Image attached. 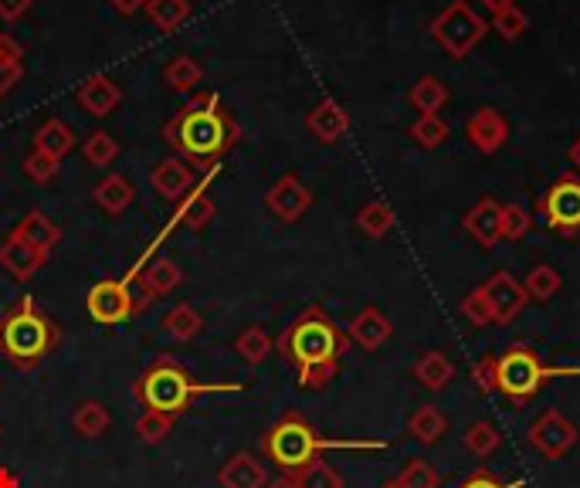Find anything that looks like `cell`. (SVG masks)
Wrapping results in <instances>:
<instances>
[{"label": "cell", "instance_id": "1f68e13d", "mask_svg": "<svg viewBox=\"0 0 580 488\" xmlns=\"http://www.w3.org/2000/svg\"><path fill=\"white\" fill-rule=\"evenodd\" d=\"M163 79H167V86L173 92H190L198 82H204V68H201V61H193L190 54H177V58L167 61Z\"/></svg>", "mask_w": 580, "mask_h": 488}, {"label": "cell", "instance_id": "9a60e30c", "mask_svg": "<svg viewBox=\"0 0 580 488\" xmlns=\"http://www.w3.org/2000/svg\"><path fill=\"white\" fill-rule=\"evenodd\" d=\"M486 299L492 302V312H496V322H512L516 316L523 312L527 306V292L523 286L516 282V278L509 271H496L489 282L482 286Z\"/></svg>", "mask_w": 580, "mask_h": 488}, {"label": "cell", "instance_id": "db71d44e", "mask_svg": "<svg viewBox=\"0 0 580 488\" xmlns=\"http://www.w3.org/2000/svg\"><path fill=\"white\" fill-rule=\"evenodd\" d=\"M0 488H18V475L11 468H0Z\"/></svg>", "mask_w": 580, "mask_h": 488}, {"label": "cell", "instance_id": "ab89813d", "mask_svg": "<svg viewBox=\"0 0 580 488\" xmlns=\"http://www.w3.org/2000/svg\"><path fill=\"white\" fill-rule=\"evenodd\" d=\"M173 421L177 417L170 414H160V410H143L140 421H137V435L147 441V445H163L173 431Z\"/></svg>", "mask_w": 580, "mask_h": 488}, {"label": "cell", "instance_id": "d590c367", "mask_svg": "<svg viewBox=\"0 0 580 488\" xmlns=\"http://www.w3.org/2000/svg\"><path fill=\"white\" fill-rule=\"evenodd\" d=\"M462 445H466L469 455H476V458H489V455L502 445V435H499V428H496L492 421H476V425L466 428Z\"/></svg>", "mask_w": 580, "mask_h": 488}, {"label": "cell", "instance_id": "9c48e42d", "mask_svg": "<svg viewBox=\"0 0 580 488\" xmlns=\"http://www.w3.org/2000/svg\"><path fill=\"white\" fill-rule=\"evenodd\" d=\"M86 309H89L92 322H99V326H119V322L137 316V299H133V292H129L126 278H102V282H96L89 289Z\"/></svg>", "mask_w": 580, "mask_h": 488}, {"label": "cell", "instance_id": "11a10c76", "mask_svg": "<svg viewBox=\"0 0 580 488\" xmlns=\"http://www.w3.org/2000/svg\"><path fill=\"white\" fill-rule=\"evenodd\" d=\"M567 160L573 163V170H580V136L570 143V150H567Z\"/></svg>", "mask_w": 580, "mask_h": 488}, {"label": "cell", "instance_id": "484cf974", "mask_svg": "<svg viewBox=\"0 0 580 488\" xmlns=\"http://www.w3.org/2000/svg\"><path fill=\"white\" fill-rule=\"evenodd\" d=\"M414 380H418L424 390L438 394V390H444L451 380H456V363H451L441 350H428V353L414 363Z\"/></svg>", "mask_w": 580, "mask_h": 488}, {"label": "cell", "instance_id": "ee69618b", "mask_svg": "<svg viewBox=\"0 0 580 488\" xmlns=\"http://www.w3.org/2000/svg\"><path fill=\"white\" fill-rule=\"evenodd\" d=\"M462 316L476 326V329H486V326H492L496 322V312H492V302L486 299V292L482 289H476V292H469L466 299H462Z\"/></svg>", "mask_w": 580, "mask_h": 488}, {"label": "cell", "instance_id": "6da1fadb", "mask_svg": "<svg viewBox=\"0 0 580 488\" xmlns=\"http://www.w3.org/2000/svg\"><path fill=\"white\" fill-rule=\"evenodd\" d=\"M160 136L180 153L183 163H190L193 170L214 173L241 139V126L224 109L218 92H201L187 106H180V112L170 122H163Z\"/></svg>", "mask_w": 580, "mask_h": 488}, {"label": "cell", "instance_id": "9f6ffc18", "mask_svg": "<svg viewBox=\"0 0 580 488\" xmlns=\"http://www.w3.org/2000/svg\"><path fill=\"white\" fill-rule=\"evenodd\" d=\"M266 488H299V485H296V478H292V475H282V478H272Z\"/></svg>", "mask_w": 580, "mask_h": 488}, {"label": "cell", "instance_id": "f35d334b", "mask_svg": "<svg viewBox=\"0 0 580 488\" xmlns=\"http://www.w3.org/2000/svg\"><path fill=\"white\" fill-rule=\"evenodd\" d=\"M438 485H441V478L424 458H411L404 465V471L391 481V488H438Z\"/></svg>", "mask_w": 580, "mask_h": 488}, {"label": "cell", "instance_id": "816d5d0a", "mask_svg": "<svg viewBox=\"0 0 580 488\" xmlns=\"http://www.w3.org/2000/svg\"><path fill=\"white\" fill-rule=\"evenodd\" d=\"M109 4H112L119 14H126V18H129V14L143 11V8H147V0H109Z\"/></svg>", "mask_w": 580, "mask_h": 488}, {"label": "cell", "instance_id": "7dc6e473", "mask_svg": "<svg viewBox=\"0 0 580 488\" xmlns=\"http://www.w3.org/2000/svg\"><path fill=\"white\" fill-rule=\"evenodd\" d=\"M459 488H520V481H502V478L492 475L489 468H479V471L469 475Z\"/></svg>", "mask_w": 580, "mask_h": 488}, {"label": "cell", "instance_id": "c3c4849f", "mask_svg": "<svg viewBox=\"0 0 580 488\" xmlns=\"http://www.w3.org/2000/svg\"><path fill=\"white\" fill-rule=\"evenodd\" d=\"M24 79V61H0V99Z\"/></svg>", "mask_w": 580, "mask_h": 488}, {"label": "cell", "instance_id": "f546056e", "mask_svg": "<svg viewBox=\"0 0 580 488\" xmlns=\"http://www.w3.org/2000/svg\"><path fill=\"white\" fill-rule=\"evenodd\" d=\"M163 329H167L170 339H177V342H190L193 336H201L204 319H201V312L193 309V306L180 302V306H173V309L163 316Z\"/></svg>", "mask_w": 580, "mask_h": 488}, {"label": "cell", "instance_id": "e575fe53", "mask_svg": "<svg viewBox=\"0 0 580 488\" xmlns=\"http://www.w3.org/2000/svg\"><path fill=\"white\" fill-rule=\"evenodd\" d=\"M234 353H238L244 363L258 367V363H266V360H269V353H272V339H269V332H266L262 326H248V329L234 339Z\"/></svg>", "mask_w": 580, "mask_h": 488}, {"label": "cell", "instance_id": "7402d4cb", "mask_svg": "<svg viewBox=\"0 0 580 488\" xmlns=\"http://www.w3.org/2000/svg\"><path fill=\"white\" fill-rule=\"evenodd\" d=\"M79 106L89 112V116H109V112H116L119 109V102H122V89L116 86V79H109V76H92V79H86L82 82V89H79Z\"/></svg>", "mask_w": 580, "mask_h": 488}, {"label": "cell", "instance_id": "b9f144b4", "mask_svg": "<svg viewBox=\"0 0 580 488\" xmlns=\"http://www.w3.org/2000/svg\"><path fill=\"white\" fill-rule=\"evenodd\" d=\"M489 28H492L502 41H520V38L527 34L530 21H527V14H523L520 8H506V11L492 14Z\"/></svg>", "mask_w": 580, "mask_h": 488}, {"label": "cell", "instance_id": "d6986e66", "mask_svg": "<svg viewBox=\"0 0 580 488\" xmlns=\"http://www.w3.org/2000/svg\"><path fill=\"white\" fill-rule=\"evenodd\" d=\"M391 332H394V326H391V319H387L377 306H367V309H360L357 316H353V322H350V342H357L360 350H367V353H377L380 346L391 339Z\"/></svg>", "mask_w": 580, "mask_h": 488}, {"label": "cell", "instance_id": "8d00e7d4", "mask_svg": "<svg viewBox=\"0 0 580 488\" xmlns=\"http://www.w3.org/2000/svg\"><path fill=\"white\" fill-rule=\"evenodd\" d=\"M448 136H451V126L441 116H418L411 122V139L421 150H438Z\"/></svg>", "mask_w": 580, "mask_h": 488}, {"label": "cell", "instance_id": "8992f818", "mask_svg": "<svg viewBox=\"0 0 580 488\" xmlns=\"http://www.w3.org/2000/svg\"><path fill=\"white\" fill-rule=\"evenodd\" d=\"M560 377H580V367H547L527 342H512L502 350V357H496V390L512 407H527L550 380Z\"/></svg>", "mask_w": 580, "mask_h": 488}, {"label": "cell", "instance_id": "bcb514c9", "mask_svg": "<svg viewBox=\"0 0 580 488\" xmlns=\"http://www.w3.org/2000/svg\"><path fill=\"white\" fill-rule=\"evenodd\" d=\"M472 380L482 394H499L496 390V357H482L476 367H472Z\"/></svg>", "mask_w": 580, "mask_h": 488}, {"label": "cell", "instance_id": "cb8c5ba5", "mask_svg": "<svg viewBox=\"0 0 580 488\" xmlns=\"http://www.w3.org/2000/svg\"><path fill=\"white\" fill-rule=\"evenodd\" d=\"M133 197H137V187H133V180L122 177V173H109V177H102V180L92 187V200L102 207V211H106L109 218L122 215L126 207L133 203Z\"/></svg>", "mask_w": 580, "mask_h": 488}, {"label": "cell", "instance_id": "f1b7e54d", "mask_svg": "<svg viewBox=\"0 0 580 488\" xmlns=\"http://www.w3.org/2000/svg\"><path fill=\"white\" fill-rule=\"evenodd\" d=\"M394 211H391V203H383V200H370V203H363L360 207V215H357V228L367 235V238H373V241H380V238H387L394 231Z\"/></svg>", "mask_w": 580, "mask_h": 488}, {"label": "cell", "instance_id": "8fae6325", "mask_svg": "<svg viewBox=\"0 0 580 488\" xmlns=\"http://www.w3.org/2000/svg\"><path fill=\"white\" fill-rule=\"evenodd\" d=\"M266 207L272 211V218H279L282 225H296L312 207V190L296 173H286L266 193Z\"/></svg>", "mask_w": 580, "mask_h": 488}, {"label": "cell", "instance_id": "e0dca14e", "mask_svg": "<svg viewBox=\"0 0 580 488\" xmlns=\"http://www.w3.org/2000/svg\"><path fill=\"white\" fill-rule=\"evenodd\" d=\"M462 228H466L469 238H476V245L492 251L502 241V207L492 197H482L472 211L462 218Z\"/></svg>", "mask_w": 580, "mask_h": 488}, {"label": "cell", "instance_id": "52a82bcc", "mask_svg": "<svg viewBox=\"0 0 580 488\" xmlns=\"http://www.w3.org/2000/svg\"><path fill=\"white\" fill-rule=\"evenodd\" d=\"M489 31H492L489 21L469 4V0H451V4L431 21V38L456 61L469 58Z\"/></svg>", "mask_w": 580, "mask_h": 488}, {"label": "cell", "instance_id": "3957f363", "mask_svg": "<svg viewBox=\"0 0 580 488\" xmlns=\"http://www.w3.org/2000/svg\"><path fill=\"white\" fill-rule=\"evenodd\" d=\"M333 448H350V451H383L387 441H330L319 438V431L306 421L299 410H286L279 421L262 435V455L279 465L286 475H296L302 468H309L312 461H319L322 451Z\"/></svg>", "mask_w": 580, "mask_h": 488}, {"label": "cell", "instance_id": "30bf717a", "mask_svg": "<svg viewBox=\"0 0 580 488\" xmlns=\"http://www.w3.org/2000/svg\"><path fill=\"white\" fill-rule=\"evenodd\" d=\"M577 441H580L577 425L567 421V417H563L560 410H543V414L537 417V421H533V428H530V445H533L543 458H550V461L563 458Z\"/></svg>", "mask_w": 580, "mask_h": 488}, {"label": "cell", "instance_id": "836d02e7", "mask_svg": "<svg viewBox=\"0 0 580 488\" xmlns=\"http://www.w3.org/2000/svg\"><path fill=\"white\" fill-rule=\"evenodd\" d=\"M560 289H563V278H560V271H557L553 265H537V268H530L527 282H523V292H527V299H533V302H550V299H557Z\"/></svg>", "mask_w": 580, "mask_h": 488}, {"label": "cell", "instance_id": "ac0fdd59", "mask_svg": "<svg viewBox=\"0 0 580 488\" xmlns=\"http://www.w3.org/2000/svg\"><path fill=\"white\" fill-rule=\"evenodd\" d=\"M306 129L319 139V143L330 147V143H340V139L347 136L350 116H347V109H343L337 99H322V102H316V106L309 109Z\"/></svg>", "mask_w": 580, "mask_h": 488}, {"label": "cell", "instance_id": "74e56055", "mask_svg": "<svg viewBox=\"0 0 580 488\" xmlns=\"http://www.w3.org/2000/svg\"><path fill=\"white\" fill-rule=\"evenodd\" d=\"M82 153H86L89 167H109L119 157V143H116V136H109L106 129H92L89 139L82 143Z\"/></svg>", "mask_w": 580, "mask_h": 488}, {"label": "cell", "instance_id": "7bdbcfd3", "mask_svg": "<svg viewBox=\"0 0 580 488\" xmlns=\"http://www.w3.org/2000/svg\"><path fill=\"white\" fill-rule=\"evenodd\" d=\"M530 228H533V218H530V211L523 203H506L502 207V238L520 241V238L530 235Z\"/></svg>", "mask_w": 580, "mask_h": 488}, {"label": "cell", "instance_id": "7c38bea8", "mask_svg": "<svg viewBox=\"0 0 580 488\" xmlns=\"http://www.w3.org/2000/svg\"><path fill=\"white\" fill-rule=\"evenodd\" d=\"M137 282L143 289V299L137 302V312H143L150 302L170 296L180 282H183V271L173 258H143L140 261V275H137Z\"/></svg>", "mask_w": 580, "mask_h": 488}, {"label": "cell", "instance_id": "44dd1931", "mask_svg": "<svg viewBox=\"0 0 580 488\" xmlns=\"http://www.w3.org/2000/svg\"><path fill=\"white\" fill-rule=\"evenodd\" d=\"M218 481H221V488H266L269 485V471H266V465L258 461L254 455L238 451V455H231L221 465Z\"/></svg>", "mask_w": 580, "mask_h": 488}, {"label": "cell", "instance_id": "60d3db41", "mask_svg": "<svg viewBox=\"0 0 580 488\" xmlns=\"http://www.w3.org/2000/svg\"><path fill=\"white\" fill-rule=\"evenodd\" d=\"M292 478L299 488H343V475L327 461H312L309 468L296 471Z\"/></svg>", "mask_w": 580, "mask_h": 488}, {"label": "cell", "instance_id": "2e32d148", "mask_svg": "<svg viewBox=\"0 0 580 488\" xmlns=\"http://www.w3.org/2000/svg\"><path fill=\"white\" fill-rule=\"evenodd\" d=\"M44 261H48V255L38 251L34 245H28L24 238H18L14 231L0 241V268L11 271V278H18V282H31Z\"/></svg>", "mask_w": 580, "mask_h": 488}, {"label": "cell", "instance_id": "4dcf8cb0", "mask_svg": "<svg viewBox=\"0 0 580 488\" xmlns=\"http://www.w3.org/2000/svg\"><path fill=\"white\" fill-rule=\"evenodd\" d=\"M143 11H147L153 28L170 34V31H177L190 18V0H147Z\"/></svg>", "mask_w": 580, "mask_h": 488}, {"label": "cell", "instance_id": "681fc988", "mask_svg": "<svg viewBox=\"0 0 580 488\" xmlns=\"http://www.w3.org/2000/svg\"><path fill=\"white\" fill-rule=\"evenodd\" d=\"M34 0H0V21H21Z\"/></svg>", "mask_w": 580, "mask_h": 488}, {"label": "cell", "instance_id": "ffe728a7", "mask_svg": "<svg viewBox=\"0 0 580 488\" xmlns=\"http://www.w3.org/2000/svg\"><path fill=\"white\" fill-rule=\"evenodd\" d=\"M193 183H198V177H193V167L183 163V160H160L153 170H150V187L163 197V200H180Z\"/></svg>", "mask_w": 580, "mask_h": 488}, {"label": "cell", "instance_id": "7a4b0ae2", "mask_svg": "<svg viewBox=\"0 0 580 488\" xmlns=\"http://www.w3.org/2000/svg\"><path fill=\"white\" fill-rule=\"evenodd\" d=\"M276 350L299 370V387L322 390L340 374V357L350 350V336L319 306H309L286 326Z\"/></svg>", "mask_w": 580, "mask_h": 488}, {"label": "cell", "instance_id": "5bb4252c", "mask_svg": "<svg viewBox=\"0 0 580 488\" xmlns=\"http://www.w3.org/2000/svg\"><path fill=\"white\" fill-rule=\"evenodd\" d=\"M214 215H218V207H214V200H211V193H208V180H201V183H193V187L177 200L173 225H177V228H187V231H193V235H201V231L214 221Z\"/></svg>", "mask_w": 580, "mask_h": 488}, {"label": "cell", "instance_id": "603a6c76", "mask_svg": "<svg viewBox=\"0 0 580 488\" xmlns=\"http://www.w3.org/2000/svg\"><path fill=\"white\" fill-rule=\"evenodd\" d=\"M34 150H41V153H48L54 160H64V157L76 150V129L64 122V119H58V116L44 119L34 129Z\"/></svg>", "mask_w": 580, "mask_h": 488}, {"label": "cell", "instance_id": "277c9868", "mask_svg": "<svg viewBox=\"0 0 580 488\" xmlns=\"http://www.w3.org/2000/svg\"><path fill=\"white\" fill-rule=\"evenodd\" d=\"M61 342V329L34 299H18L0 316V357L18 370H34Z\"/></svg>", "mask_w": 580, "mask_h": 488}, {"label": "cell", "instance_id": "83f0119b", "mask_svg": "<svg viewBox=\"0 0 580 488\" xmlns=\"http://www.w3.org/2000/svg\"><path fill=\"white\" fill-rule=\"evenodd\" d=\"M408 99H411V106L418 109V116H438L444 106H448V89H444V82L441 79H434V76H424V79H418L414 86H411V92H408Z\"/></svg>", "mask_w": 580, "mask_h": 488}, {"label": "cell", "instance_id": "5b68a950", "mask_svg": "<svg viewBox=\"0 0 580 488\" xmlns=\"http://www.w3.org/2000/svg\"><path fill=\"white\" fill-rule=\"evenodd\" d=\"M244 387L241 384H201L198 377H190L177 360L170 357H160L157 363H150L140 380L133 384V394L137 400L147 407V410H160V414H183L187 407H193V400L204 397V394H241Z\"/></svg>", "mask_w": 580, "mask_h": 488}, {"label": "cell", "instance_id": "f6af8a7d", "mask_svg": "<svg viewBox=\"0 0 580 488\" xmlns=\"http://www.w3.org/2000/svg\"><path fill=\"white\" fill-rule=\"evenodd\" d=\"M58 167H61V160H54V157H48V153H41V150H31L28 160H24V173H28L34 183L54 180V177H58Z\"/></svg>", "mask_w": 580, "mask_h": 488}, {"label": "cell", "instance_id": "ba28073f", "mask_svg": "<svg viewBox=\"0 0 580 488\" xmlns=\"http://www.w3.org/2000/svg\"><path fill=\"white\" fill-rule=\"evenodd\" d=\"M537 211L543 218V225L563 238L580 235V177L577 173H563L557 177L543 193Z\"/></svg>", "mask_w": 580, "mask_h": 488}, {"label": "cell", "instance_id": "4316f807", "mask_svg": "<svg viewBox=\"0 0 580 488\" xmlns=\"http://www.w3.org/2000/svg\"><path fill=\"white\" fill-rule=\"evenodd\" d=\"M444 431H448V417L434 404H421L408 421V435L418 445H438L444 438Z\"/></svg>", "mask_w": 580, "mask_h": 488}, {"label": "cell", "instance_id": "d6a6232c", "mask_svg": "<svg viewBox=\"0 0 580 488\" xmlns=\"http://www.w3.org/2000/svg\"><path fill=\"white\" fill-rule=\"evenodd\" d=\"M109 425H112V417H109V410L99 400H86L72 414V428L82 438H102L109 431Z\"/></svg>", "mask_w": 580, "mask_h": 488}, {"label": "cell", "instance_id": "f907efd6", "mask_svg": "<svg viewBox=\"0 0 580 488\" xmlns=\"http://www.w3.org/2000/svg\"><path fill=\"white\" fill-rule=\"evenodd\" d=\"M0 61H24V48L11 34H0Z\"/></svg>", "mask_w": 580, "mask_h": 488}, {"label": "cell", "instance_id": "4fadbf2b", "mask_svg": "<svg viewBox=\"0 0 580 488\" xmlns=\"http://www.w3.org/2000/svg\"><path fill=\"white\" fill-rule=\"evenodd\" d=\"M466 136H469V143L479 153L492 157V153H499L509 143V122H506V116L499 109L486 106V109H476L466 119Z\"/></svg>", "mask_w": 580, "mask_h": 488}, {"label": "cell", "instance_id": "f5cc1de1", "mask_svg": "<svg viewBox=\"0 0 580 488\" xmlns=\"http://www.w3.org/2000/svg\"><path fill=\"white\" fill-rule=\"evenodd\" d=\"M479 4H482L489 14H499V11H506V8H516V0H479Z\"/></svg>", "mask_w": 580, "mask_h": 488}, {"label": "cell", "instance_id": "d4e9b609", "mask_svg": "<svg viewBox=\"0 0 580 488\" xmlns=\"http://www.w3.org/2000/svg\"><path fill=\"white\" fill-rule=\"evenodd\" d=\"M14 235L24 238L28 245H34L44 255H51L58 248V241H61V228L44 211H38V207H31V211L14 225Z\"/></svg>", "mask_w": 580, "mask_h": 488}]
</instances>
